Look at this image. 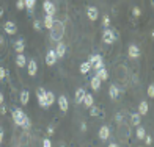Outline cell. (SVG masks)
<instances>
[{
    "label": "cell",
    "mask_w": 154,
    "mask_h": 147,
    "mask_svg": "<svg viewBox=\"0 0 154 147\" xmlns=\"http://www.w3.org/2000/svg\"><path fill=\"white\" fill-rule=\"evenodd\" d=\"M131 122H132V125H135V127H138V125L142 124V119H140V114H138V113H132V114H131Z\"/></svg>",
    "instance_id": "603a6c76"
},
{
    "label": "cell",
    "mask_w": 154,
    "mask_h": 147,
    "mask_svg": "<svg viewBox=\"0 0 154 147\" xmlns=\"http://www.w3.org/2000/svg\"><path fill=\"white\" fill-rule=\"evenodd\" d=\"M148 113V103L146 102H140V105H138V114L142 116V114H146Z\"/></svg>",
    "instance_id": "d4e9b609"
},
{
    "label": "cell",
    "mask_w": 154,
    "mask_h": 147,
    "mask_svg": "<svg viewBox=\"0 0 154 147\" xmlns=\"http://www.w3.org/2000/svg\"><path fill=\"white\" fill-rule=\"evenodd\" d=\"M20 103H22V105H27V103H29V100H30V93H29V91H27V89H24L22 91V93H20Z\"/></svg>",
    "instance_id": "d6986e66"
},
{
    "label": "cell",
    "mask_w": 154,
    "mask_h": 147,
    "mask_svg": "<svg viewBox=\"0 0 154 147\" xmlns=\"http://www.w3.org/2000/svg\"><path fill=\"white\" fill-rule=\"evenodd\" d=\"M3 46H5V38L0 34V47H3Z\"/></svg>",
    "instance_id": "ee69618b"
},
{
    "label": "cell",
    "mask_w": 154,
    "mask_h": 147,
    "mask_svg": "<svg viewBox=\"0 0 154 147\" xmlns=\"http://www.w3.org/2000/svg\"><path fill=\"white\" fill-rule=\"evenodd\" d=\"M58 107L63 113H66L68 108H69V102H68V97L66 96H60L58 97Z\"/></svg>",
    "instance_id": "ba28073f"
},
{
    "label": "cell",
    "mask_w": 154,
    "mask_h": 147,
    "mask_svg": "<svg viewBox=\"0 0 154 147\" xmlns=\"http://www.w3.org/2000/svg\"><path fill=\"white\" fill-rule=\"evenodd\" d=\"M83 103H85V107H93V103H94V99H93V96L91 94H88L85 93V97H83Z\"/></svg>",
    "instance_id": "44dd1931"
},
{
    "label": "cell",
    "mask_w": 154,
    "mask_h": 147,
    "mask_svg": "<svg viewBox=\"0 0 154 147\" xmlns=\"http://www.w3.org/2000/svg\"><path fill=\"white\" fill-rule=\"evenodd\" d=\"M60 147H65V146H60Z\"/></svg>",
    "instance_id": "f907efd6"
},
{
    "label": "cell",
    "mask_w": 154,
    "mask_h": 147,
    "mask_svg": "<svg viewBox=\"0 0 154 147\" xmlns=\"http://www.w3.org/2000/svg\"><path fill=\"white\" fill-rule=\"evenodd\" d=\"M140 13H142V11H140V8H137V6H135L134 10H132V14H134L135 17H138V16H140Z\"/></svg>",
    "instance_id": "ab89813d"
},
{
    "label": "cell",
    "mask_w": 154,
    "mask_h": 147,
    "mask_svg": "<svg viewBox=\"0 0 154 147\" xmlns=\"http://www.w3.org/2000/svg\"><path fill=\"white\" fill-rule=\"evenodd\" d=\"M96 72H97L96 75L99 77V80H101V81H104V80H107V78H109V74H107V69H106V67H101L99 71H96Z\"/></svg>",
    "instance_id": "7402d4cb"
},
{
    "label": "cell",
    "mask_w": 154,
    "mask_h": 147,
    "mask_svg": "<svg viewBox=\"0 0 154 147\" xmlns=\"http://www.w3.org/2000/svg\"><path fill=\"white\" fill-rule=\"evenodd\" d=\"M14 50L17 53H24V50H25V41L22 38H19V39L14 41Z\"/></svg>",
    "instance_id": "7c38bea8"
},
{
    "label": "cell",
    "mask_w": 154,
    "mask_h": 147,
    "mask_svg": "<svg viewBox=\"0 0 154 147\" xmlns=\"http://www.w3.org/2000/svg\"><path fill=\"white\" fill-rule=\"evenodd\" d=\"M109 147H120V146H118L116 143H112V144H109Z\"/></svg>",
    "instance_id": "7dc6e473"
},
{
    "label": "cell",
    "mask_w": 154,
    "mask_h": 147,
    "mask_svg": "<svg viewBox=\"0 0 154 147\" xmlns=\"http://www.w3.org/2000/svg\"><path fill=\"white\" fill-rule=\"evenodd\" d=\"M16 8H17V10H24V8H25L24 0H17V2H16Z\"/></svg>",
    "instance_id": "e575fe53"
},
{
    "label": "cell",
    "mask_w": 154,
    "mask_h": 147,
    "mask_svg": "<svg viewBox=\"0 0 154 147\" xmlns=\"http://www.w3.org/2000/svg\"><path fill=\"white\" fill-rule=\"evenodd\" d=\"M3 30L6 34H10V36H13V34H16L17 33V27L14 22H11V20H8V22H5L3 24Z\"/></svg>",
    "instance_id": "277c9868"
},
{
    "label": "cell",
    "mask_w": 154,
    "mask_h": 147,
    "mask_svg": "<svg viewBox=\"0 0 154 147\" xmlns=\"http://www.w3.org/2000/svg\"><path fill=\"white\" fill-rule=\"evenodd\" d=\"M83 97H85V89H83V88H79V89H77L75 91V103H82L83 102Z\"/></svg>",
    "instance_id": "2e32d148"
},
{
    "label": "cell",
    "mask_w": 154,
    "mask_h": 147,
    "mask_svg": "<svg viewBox=\"0 0 154 147\" xmlns=\"http://www.w3.org/2000/svg\"><path fill=\"white\" fill-rule=\"evenodd\" d=\"M91 67H94L96 71H99L101 67H104V63H102V60H99V61H96V63H94V64H93Z\"/></svg>",
    "instance_id": "1f68e13d"
},
{
    "label": "cell",
    "mask_w": 154,
    "mask_h": 147,
    "mask_svg": "<svg viewBox=\"0 0 154 147\" xmlns=\"http://www.w3.org/2000/svg\"><path fill=\"white\" fill-rule=\"evenodd\" d=\"M57 53H55V50H52V49H51V50H49L47 52V55H46V64L47 66H54L55 64V63H57Z\"/></svg>",
    "instance_id": "52a82bcc"
},
{
    "label": "cell",
    "mask_w": 154,
    "mask_h": 147,
    "mask_svg": "<svg viewBox=\"0 0 154 147\" xmlns=\"http://www.w3.org/2000/svg\"><path fill=\"white\" fill-rule=\"evenodd\" d=\"M102 25L106 27V28H109V25H110V17H109L107 14H106V16L102 17Z\"/></svg>",
    "instance_id": "4dcf8cb0"
},
{
    "label": "cell",
    "mask_w": 154,
    "mask_h": 147,
    "mask_svg": "<svg viewBox=\"0 0 154 147\" xmlns=\"http://www.w3.org/2000/svg\"><path fill=\"white\" fill-rule=\"evenodd\" d=\"M22 128H25V130H29L30 127H32V122H30V119H29V116H25L24 117V121H22V125H20Z\"/></svg>",
    "instance_id": "f1b7e54d"
},
{
    "label": "cell",
    "mask_w": 154,
    "mask_h": 147,
    "mask_svg": "<svg viewBox=\"0 0 154 147\" xmlns=\"http://www.w3.org/2000/svg\"><path fill=\"white\" fill-rule=\"evenodd\" d=\"M3 16V11H2V8H0V17H2Z\"/></svg>",
    "instance_id": "681fc988"
},
{
    "label": "cell",
    "mask_w": 154,
    "mask_h": 147,
    "mask_svg": "<svg viewBox=\"0 0 154 147\" xmlns=\"http://www.w3.org/2000/svg\"><path fill=\"white\" fill-rule=\"evenodd\" d=\"M33 28H35V30H41V28H43V22L35 20V22H33Z\"/></svg>",
    "instance_id": "d6a6232c"
},
{
    "label": "cell",
    "mask_w": 154,
    "mask_h": 147,
    "mask_svg": "<svg viewBox=\"0 0 154 147\" xmlns=\"http://www.w3.org/2000/svg\"><path fill=\"white\" fill-rule=\"evenodd\" d=\"M11 114H13V121H14L19 127L22 125V121H24V117L27 116L25 113L20 108H13V111H11Z\"/></svg>",
    "instance_id": "3957f363"
},
{
    "label": "cell",
    "mask_w": 154,
    "mask_h": 147,
    "mask_svg": "<svg viewBox=\"0 0 154 147\" xmlns=\"http://www.w3.org/2000/svg\"><path fill=\"white\" fill-rule=\"evenodd\" d=\"M3 103V96H2V93H0V105Z\"/></svg>",
    "instance_id": "c3c4849f"
},
{
    "label": "cell",
    "mask_w": 154,
    "mask_h": 147,
    "mask_svg": "<svg viewBox=\"0 0 154 147\" xmlns=\"http://www.w3.org/2000/svg\"><path fill=\"white\" fill-rule=\"evenodd\" d=\"M54 131H55L54 127H47V133H49V135H54Z\"/></svg>",
    "instance_id": "7bdbcfd3"
},
{
    "label": "cell",
    "mask_w": 154,
    "mask_h": 147,
    "mask_svg": "<svg viewBox=\"0 0 154 147\" xmlns=\"http://www.w3.org/2000/svg\"><path fill=\"white\" fill-rule=\"evenodd\" d=\"M110 136V128H109V125H102V127L99 128V138L102 139V141H107Z\"/></svg>",
    "instance_id": "8fae6325"
},
{
    "label": "cell",
    "mask_w": 154,
    "mask_h": 147,
    "mask_svg": "<svg viewBox=\"0 0 154 147\" xmlns=\"http://www.w3.org/2000/svg\"><path fill=\"white\" fill-rule=\"evenodd\" d=\"M143 139H145V143H146V146H151V144H152V136H149V135H146V136H145Z\"/></svg>",
    "instance_id": "8d00e7d4"
},
{
    "label": "cell",
    "mask_w": 154,
    "mask_h": 147,
    "mask_svg": "<svg viewBox=\"0 0 154 147\" xmlns=\"http://www.w3.org/2000/svg\"><path fill=\"white\" fill-rule=\"evenodd\" d=\"M135 136H137V139H143L145 136H146V130L143 128V127H137V133H135Z\"/></svg>",
    "instance_id": "4316f807"
},
{
    "label": "cell",
    "mask_w": 154,
    "mask_h": 147,
    "mask_svg": "<svg viewBox=\"0 0 154 147\" xmlns=\"http://www.w3.org/2000/svg\"><path fill=\"white\" fill-rule=\"evenodd\" d=\"M55 53H57V58H63L65 57V53H66V46L61 43H57V47H55Z\"/></svg>",
    "instance_id": "30bf717a"
},
{
    "label": "cell",
    "mask_w": 154,
    "mask_h": 147,
    "mask_svg": "<svg viewBox=\"0 0 154 147\" xmlns=\"http://www.w3.org/2000/svg\"><path fill=\"white\" fill-rule=\"evenodd\" d=\"M36 71H38V64L35 60H29V75L35 77L36 75Z\"/></svg>",
    "instance_id": "9a60e30c"
},
{
    "label": "cell",
    "mask_w": 154,
    "mask_h": 147,
    "mask_svg": "<svg viewBox=\"0 0 154 147\" xmlns=\"http://www.w3.org/2000/svg\"><path fill=\"white\" fill-rule=\"evenodd\" d=\"M27 64V60L24 57V53H17V57H16V66L17 67H24Z\"/></svg>",
    "instance_id": "ffe728a7"
},
{
    "label": "cell",
    "mask_w": 154,
    "mask_h": 147,
    "mask_svg": "<svg viewBox=\"0 0 154 147\" xmlns=\"http://www.w3.org/2000/svg\"><path fill=\"white\" fill-rule=\"evenodd\" d=\"M102 41L106 44H113L115 41H116V33L112 30V28H106L102 33Z\"/></svg>",
    "instance_id": "7a4b0ae2"
},
{
    "label": "cell",
    "mask_w": 154,
    "mask_h": 147,
    "mask_svg": "<svg viewBox=\"0 0 154 147\" xmlns=\"http://www.w3.org/2000/svg\"><path fill=\"white\" fill-rule=\"evenodd\" d=\"M43 8H44V11H46V14H47V16H55V13H57V8H55V5H54L52 2H49V0H44Z\"/></svg>",
    "instance_id": "5b68a950"
},
{
    "label": "cell",
    "mask_w": 154,
    "mask_h": 147,
    "mask_svg": "<svg viewBox=\"0 0 154 147\" xmlns=\"http://www.w3.org/2000/svg\"><path fill=\"white\" fill-rule=\"evenodd\" d=\"M54 102H55V96H54V93H52V91H47V93H46V105H47V107H51Z\"/></svg>",
    "instance_id": "cb8c5ba5"
},
{
    "label": "cell",
    "mask_w": 154,
    "mask_h": 147,
    "mask_svg": "<svg viewBox=\"0 0 154 147\" xmlns=\"http://www.w3.org/2000/svg\"><path fill=\"white\" fill-rule=\"evenodd\" d=\"M115 119H116V122H118V124H121V121H123V116H121V114H116V117H115Z\"/></svg>",
    "instance_id": "b9f144b4"
},
{
    "label": "cell",
    "mask_w": 154,
    "mask_h": 147,
    "mask_svg": "<svg viewBox=\"0 0 154 147\" xmlns=\"http://www.w3.org/2000/svg\"><path fill=\"white\" fill-rule=\"evenodd\" d=\"M63 34H65V25H63L61 20H54V25L51 28V39L55 43H60Z\"/></svg>",
    "instance_id": "6da1fadb"
},
{
    "label": "cell",
    "mask_w": 154,
    "mask_h": 147,
    "mask_svg": "<svg viewBox=\"0 0 154 147\" xmlns=\"http://www.w3.org/2000/svg\"><path fill=\"white\" fill-rule=\"evenodd\" d=\"M43 147H52V143L49 141V138H46L44 141H43Z\"/></svg>",
    "instance_id": "f35d334b"
},
{
    "label": "cell",
    "mask_w": 154,
    "mask_h": 147,
    "mask_svg": "<svg viewBox=\"0 0 154 147\" xmlns=\"http://www.w3.org/2000/svg\"><path fill=\"white\" fill-rule=\"evenodd\" d=\"M128 53H129L131 58H138V57H140V49H138L135 44H131L129 49H128Z\"/></svg>",
    "instance_id": "4fadbf2b"
},
{
    "label": "cell",
    "mask_w": 154,
    "mask_h": 147,
    "mask_svg": "<svg viewBox=\"0 0 154 147\" xmlns=\"http://www.w3.org/2000/svg\"><path fill=\"white\" fill-rule=\"evenodd\" d=\"M120 93H121V91H120V88H118L116 85H112V86L109 88V94H110V97H112L113 100H116L118 97H120Z\"/></svg>",
    "instance_id": "5bb4252c"
},
{
    "label": "cell",
    "mask_w": 154,
    "mask_h": 147,
    "mask_svg": "<svg viewBox=\"0 0 154 147\" xmlns=\"http://www.w3.org/2000/svg\"><path fill=\"white\" fill-rule=\"evenodd\" d=\"M87 16H88L90 20H96L97 16H99V11H97L96 6H88L87 8Z\"/></svg>",
    "instance_id": "9c48e42d"
},
{
    "label": "cell",
    "mask_w": 154,
    "mask_h": 147,
    "mask_svg": "<svg viewBox=\"0 0 154 147\" xmlns=\"http://www.w3.org/2000/svg\"><path fill=\"white\" fill-rule=\"evenodd\" d=\"M80 130L85 131V130H87V124H82V125H80Z\"/></svg>",
    "instance_id": "bcb514c9"
},
{
    "label": "cell",
    "mask_w": 154,
    "mask_h": 147,
    "mask_svg": "<svg viewBox=\"0 0 154 147\" xmlns=\"http://www.w3.org/2000/svg\"><path fill=\"white\" fill-rule=\"evenodd\" d=\"M46 93L47 91L44 89V88H39L38 91H36V97H38V103L41 105L43 108H47V105H46Z\"/></svg>",
    "instance_id": "8992f818"
},
{
    "label": "cell",
    "mask_w": 154,
    "mask_h": 147,
    "mask_svg": "<svg viewBox=\"0 0 154 147\" xmlns=\"http://www.w3.org/2000/svg\"><path fill=\"white\" fill-rule=\"evenodd\" d=\"M148 96L151 97V99L154 97V85H149V86H148Z\"/></svg>",
    "instance_id": "74e56055"
},
{
    "label": "cell",
    "mask_w": 154,
    "mask_h": 147,
    "mask_svg": "<svg viewBox=\"0 0 154 147\" xmlns=\"http://www.w3.org/2000/svg\"><path fill=\"white\" fill-rule=\"evenodd\" d=\"M90 85H91V89L93 91H99L101 89V80H99V77L94 75L93 78H91V83H90Z\"/></svg>",
    "instance_id": "ac0fdd59"
},
{
    "label": "cell",
    "mask_w": 154,
    "mask_h": 147,
    "mask_svg": "<svg viewBox=\"0 0 154 147\" xmlns=\"http://www.w3.org/2000/svg\"><path fill=\"white\" fill-rule=\"evenodd\" d=\"M90 69H91V64H90L88 61L82 63V64H80V74H88V72H90Z\"/></svg>",
    "instance_id": "484cf974"
},
{
    "label": "cell",
    "mask_w": 154,
    "mask_h": 147,
    "mask_svg": "<svg viewBox=\"0 0 154 147\" xmlns=\"http://www.w3.org/2000/svg\"><path fill=\"white\" fill-rule=\"evenodd\" d=\"M24 3H25V8L32 13L33 8H35V3H36V0H24Z\"/></svg>",
    "instance_id": "83f0119b"
},
{
    "label": "cell",
    "mask_w": 154,
    "mask_h": 147,
    "mask_svg": "<svg viewBox=\"0 0 154 147\" xmlns=\"http://www.w3.org/2000/svg\"><path fill=\"white\" fill-rule=\"evenodd\" d=\"M0 114H6V107H5L3 103L0 105Z\"/></svg>",
    "instance_id": "60d3db41"
},
{
    "label": "cell",
    "mask_w": 154,
    "mask_h": 147,
    "mask_svg": "<svg viewBox=\"0 0 154 147\" xmlns=\"http://www.w3.org/2000/svg\"><path fill=\"white\" fill-rule=\"evenodd\" d=\"M5 78H6V69L0 67V80H5Z\"/></svg>",
    "instance_id": "d590c367"
},
{
    "label": "cell",
    "mask_w": 154,
    "mask_h": 147,
    "mask_svg": "<svg viewBox=\"0 0 154 147\" xmlns=\"http://www.w3.org/2000/svg\"><path fill=\"white\" fill-rule=\"evenodd\" d=\"M90 108H91V111H90V114H91V116H97V114H99V108H97V107L93 105V107H90Z\"/></svg>",
    "instance_id": "836d02e7"
},
{
    "label": "cell",
    "mask_w": 154,
    "mask_h": 147,
    "mask_svg": "<svg viewBox=\"0 0 154 147\" xmlns=\"http://www.w3.org/2000/svg\"><path fill=\"white\" fill-rule=\"evenodd\" d=\"M54 20H55L54 16H47V14H46V16H44V20H43V27H46L47 30H51L52 25H54Z\"/></svg>",
    "instance_id": "e0dca14e"
},
{
    "label": "cell",
    "mask_w": 154,
    "mask_h": 147,
    "mask_svg": "<svg viewBox=\"0 0 154 147\" xmlns=\"http://www.w3.org/2000/svg\"><path fill=\"white\" fill-rule=\"evenodd\" d=\"M99 60H102V57H101V55H93V57H91V58L88 60V63H90V64L93 66L94 63H96V61H99Z\"/></svg>",
    "instance_id": "f546056e"
},
{
    "label": "cell",
    "mask_w": 154,
    "mask_h": 147,
    "mask_svg": "<svg viewBox=\"0 0 154 147\" xmlns=\"http://www.w3.org/2000/svg\"><path fill=\"white\" fill-rule=\"evenodd\" d=\"M2 141H3V130L0 128V144H2Z\"/></svg>",
    "instance_id": "f6af8a7d"
}]
</instances>
